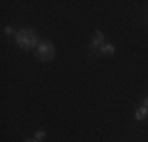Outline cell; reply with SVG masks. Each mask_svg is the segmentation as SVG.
I'll return each mask as SVG.
<instances>
[{
  "instance_id": "6da1fadb",
  "label": "cell",
  "mask_w": 148,
  "mask_h": 142,
  "mask_svg": "<svg viewBox=\"0 0 148 142\" xmlns=\"http://www.w3.org/2000/svg\"><path fill=\"white\" fill-rule=\"evenodd\" d=\"M14 41L24 51H30V49H36V46L40 44V38L32 28H21L14 33Z\"/></svg>"
},
{
  "instance_id": "7a4b0ae2",
  "label": "cell",
  "mask_w": 148,
  "mask_h": 142,
  "mask_svg": "<svg viewBox=\"0 0 148 142\" xmlns=\"http://www.w3.org/2000/svg\"><path fill=\"white\" fill-rule=\"evenodd\" d=\"M33 54H35V59L40 60V62H51V60H54V57H55V48H54V44H52L51 41L43 40L36 46V49L33 51Z\"/></svg>"
},
{
  "instance_id": "3957f363",
  "label": "cell",
  "mask_w": 148,
  "mask_h": 142,
  "mask_svg": "<svg viewBox=\"0 0 148 142\" xmlns=\"http://www.w3.org/2000/svg\"><path fill=\"white\" fill-rule=\"evenodd\" d=\"M103 44H104V33L101 30H98V32H95V35H93V40H91L88 51L93 52V51H96L98 48H101Z\"/></svg>"
},
{
  "instance_id": "277c9868",
  "label": "cell",
  "mask_w": 148,
  "mask_h": 142,
  "mask_svg": "<svg viewBox=\"0 0 148 142\" xmlns=\"http://www.w3.org/2000/svg\"><path fill=\"white\" fill-rule=\"evenodd\" d=\"M98 52L104 57H112L115 54V46L112 44V43H104V44L98 49Z\"/></svg>"
},
{
  "instance_id": "5b68a950",
  "label": "cell",
  "mask_w": 148,
  "mask_h": 142,
  "mask_svg": "<svg viewBox=\"0 0 148 142\" xmlns=\"http://www.w3.org/2000/svg\"><path fill=\"white\" fill-rule=\"evenodd\" d=\"M134 119H136L137 122H142V120L148 119V108H145V106H140V108L136 111V114H134Z\"/></svg>"
},
{
  "instance_id": "8992f818",
  "label": "cell",
  "mask_w": 148,
  "mask_h": 142,
  "mask_svg": "<svg viewBox=\"0 0 148 142\" xmlns=\"http://www.w3.org/2000/svg\"><path fill=\"white\" fill-rule=\"evenodd\" d=\"M33 137H35V139H36L38 142H41V141H43L44 137H46V131H44V130H38L36 133H35Z\"/></svg>"
},
{
  "instance_id": "52a82bcc",
  "label": "cell",
  "mask_w": 148,
  "mask_h": 142,
  "mask_svg": "<svg viewBox=\"0 0 148 142\" xmlns=\"http://www.w3.org/2000/svg\"><path fill=\"white\" fill-rule=\"evenodd\" d=\"M5 33H6V35H13V33H14L13 27H11V26H6V27H5Z\"/></svg>"
},
{
  "instance_id": "ba28073f",
  "label": "cell",
  "mask_w": 148,
  "mask_h": 142,
  "mask_svg": "<svg viewBox=\"0 0 148 142\" xmlns=\"http://www.w3.org/2000/svg\"><path fill=\"white\" fill-rule=\"evenodd\" d=\"M142 106H145V108H148V97L143 98V101H142Z\"/></svg>"
},
{
  "instance_id": "9c48e42d",
  "label": "cell",
  "mask_w": 148,
  "mask_h": 142,
  "mask_svg": "<svg viewBox=\"0 0 148 142\" xmlns=\"http://www.w3.org/2000/svg\"><path fill=\"white\" fill-rule=\"evenodd\" d=\"M24 142H38L36 139H35V137H30V139H25Z\"/></svg>"
}]
</instances>
